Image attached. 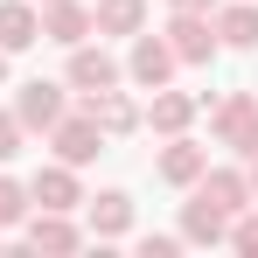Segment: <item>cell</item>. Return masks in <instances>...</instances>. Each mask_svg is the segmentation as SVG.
Listing matches in <instances>:
<instances>
[{"instance_id": "cell-8", "label": "cell", "mask_w": 258, "mask_h": 258, "mask_svg": "<svg viewBox=\"0 0 258 258\" xmlns=\"http://www.w3.org/2000/svg\"><path fill=\"white\" fill-rule=\"evenodd\" d=\"M0 154H14V126H0Z\"/></svg>"}, {"instance_id": "cell-7", "label": "cell", "mask_w": 258, "mask_h": 258, "mask_svg": "<svg viewBox=\"0 0 258 258\" xmlns=\"http://www.w3.org/2000/svg\"><path fill=\"white\" fill-rule=\"evenodd\" d=\"M21 210V196H14V188H0V216H14Z\"/></svg>"}, {"instance_id": "cell-1", "label": "cell", "mask_w": 258, "mask_h": 258, "mask_svg": "<svg viewBox=\"0 0 258 258\" xmlns=\"http://www.w3.org/2000/svg\"><path fill=\"white\" fill-rule=\"evenodd\" d=\"M28 28H35V21H28V14H21V7H7V14H0V42H28Z\"/></svg>"}, {"instance_id": "cell-6", "label": "cell", "mask_w": 258, "mask_h": 258, "mask_svg": "<svg viewBox=\"0 0 258 258\" xmlns=\"http://www.w3.org/2000/svg\"><path fill=\"white\" fill-rule=\"evenodd\" d=\"M133 14H140V7H133V0H105V21H112V28H126Z\"/></svg>"}, {"instance_id": "cell-5", "label": "cell", "mask_w": 258, "mask_h": 258, "mask_svg": "<svg viewBox=\"0 0 258 258\" xmlns=\"http://www.w3.org/2000/svg\"><path fill=\"white\" fill-rule=\"evenodd\" d=\"M161 70H168V56H161V49L147 42V49H140V77H161Z\"/></svg>"}, {"instance_id": "cell-2", "label": "cell", "mask_w": 258, "mask_h": 258, "mask_svg": "<svg viewBox=\"0 0 258 258\" xmlns=\"http://www.w3.org/2000/svg\"><path fill=\"white\" fill-rule=\"evenodd\" d=\"M21 112H28V119H56V98H49V84L28 91V98H21Z\"/></svg>"}, {"instance_id": "cell-4", "label": "cell", "mask_w": 258, "mask_h": 258, "mask_svg": "<svg viewBox=\"0 0 258 258\" xmlns=\"http://www.w3.org/2000/svg\"><path fill=\"white\" fill-rule=\"evenodd\" d=\"M63 154H70V161H84V154H91V133L70 126V133H63Z\"/></svg>"}, {"instance_id": "cell-3", "label": "cell", "mask_w": 258, "mask_h": 258, "mask_svg": "<svg viewBox=\"0 0 258 258\" xmlns=\"http://www.w3.org/2000/svg\"><path fill=\"white\" fill-rule=\"evenodd\" d=\"M77 77H84V84H105V77H112V63H105V56H84V63H77Z\"/></svg>"}]
</instances>
